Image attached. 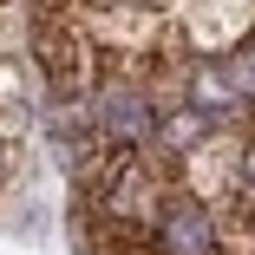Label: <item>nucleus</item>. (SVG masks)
<instances>
[{
  "label": "nucleus",
  "instance_id": "obj_1",
  "mask_svg": "<svg viewBox=\"0 0 255 255\" xmlns=\"http://www.w3.org/2000/svg\"><path fill=\"white\" fill-rule=\"evenodd\" d=\"M33 66H39V79H46L53 98H92V85H98V46L85 39L79 13L33 20Z\"/></svg>",
  "mask_w": 255,
  "mask_h": 255
},
{
  "label": "nucleus",
  "instance_id": "obj_2",
  "mask_svg": "<svg viewBox=\"0 0 255 255\" xmlns=\"http://www.w3.org/2000/svg\"><path fill=\"white\" fill-rule=\"evenodd\" d=\"M92 137L105 150H150L157 137V105H150V85L131 72H105L92 85Z\"/></svg>",
  "mask_w": 255,
  "mask_h": 255
},
{
  "label": "nucleus",
  "instance_id": "obj_3",
  "mask_svg": "<svg viewBox=\"0 0 255 255\" xmlns=\"http://www.w3.org/2000/svg\"><path fill=\"white\" fill-rule=\"evenodd\" d=\"M150 249L157 255H216L223 249V229L210 216V203L190 196V190H170L157 223H150Z\"/></svg>",
  "mask_w": 255,
  "mask_h": 255
},
{
  "label": "nucleus",
  "instance_id": "obj_4",
  "mask_svg": "<svg viewBox=\"0 0 255 255\" xmlns=\"http://www.w3.org/2000/svg\"><path fill=\"white\" fill-rule=\"evenodd\" d=\"M7 177H13V137L0 131V183H7Z\"/></svg>",
  "mask_w": 255,
  "mask_h": 255
}]
</instances>
